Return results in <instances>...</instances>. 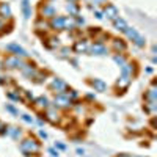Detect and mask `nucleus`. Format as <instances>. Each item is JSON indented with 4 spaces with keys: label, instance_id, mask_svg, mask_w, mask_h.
<instances>
[{
    "label": "nucleus",
    "instance_id": "f257e3e1",
    "mask_svg": "<svg viewBox=\"0 0 157 157\" xmlns=\"http://www.w3.org/2000/svg\"><path fill=\"white\" fill-rule=\"evenodd\" d=\"M39 149H41V145H39V141H36L35 138H25V140L21 141V151L24 152V155L36 154Z\"/></svg>",
    "mask_w": 157,
    "mask_h": 157
},
{
    "label": "nucleus",
    "instance_id": "f03ea898",
    "mask_svg": "<svg viewBox=\"0 0 157 157\" xmlns=\"http://www.w3.org/2000/svg\"><path fill=\"white\" fill-rule=\"evenodd\" d=\"M3 64H5V68H8V69H16V68H24V61L19 58V57H16V55H11V57H8V58H5V61H3Z\"/></svg>",
    "mask_w": 157,
    "mask_h": 157
},
{
    "label": "nucleus",
    "instance_id": "7ed1b4c3",
    "mask_svg": "<svg viewBox=\"0 0 157 157\" xmlns=\"http://www.w3.org/2000/svg\"><path fill=\"white\" fill-rule=\"evenodd\" d=\"M54 104H55V107L68 109V107H71V99H69L66 94H64V93H61V94H57V96H55Z\"/></svg>",
    "mask_w": 157,
    "mask_h": 157
},
{
    "label": "nucleus",
    "instance_id": "20e7f679",
    "mask_svg": "<svg viewBox=\"0 0 157 157\" xmlns=\"http://www.w3.org/2000/svg\"><path fill=\"white\" fill-rule=\"evenodd\" d=\"M50 88L54 91H58V94H61V93H64V90H66V83H64L61 78L54 77V78H52V82H50Z\"/></svg>",
    "mask_w": 157,
    "mask_h": 157
},
{
    "label": "nucleus",
    "instance_id": "39448f33",
    "mask_svg": "<svg viewBox=\"0 0 157 157\" xmlns=\"http://www.w3.org/2000/svg\"><path fill=\"white\" fill-rule=\"evenodd\" d=\"M49 27L54 29V30H64V16H55V17H52Z\"/></svg>",
    "mask_w": 157,
    "mask_h": 157
},
{
    "label": "nucleus",
    "instance_id": "423d86ee",
    "mask_svg": "<svg viewBox=\"0 0 157 157\" xmlns=\"http://www.w3.org/2000/svg\"><path fill=\"white\" fill-rule=\"evenodd\" d=\"M41 17L43 19L44 17H49V19L55 17V8H54V5H52V3H44V6H41Z\"/></svg>",
    "mask_w": 157,
    "mask_h": 157
},
{
    "label": "nucleus",
    "instance_id": "0eeeda50",
    "mask_svg": "<svg viewBox=\"0 0 157 157\" xmlns=\"http://www.w3.org/2000/svg\"><path fill=\"white\" fill-rule=\"evenodd\" d=\"M6 49H8L10 52H13V54H14L16 57H27V55H29L27 50H25L24 47H21L19 44H14V43H13V44H8Z\"/></svg>",
    "mask_w": 157,
    "mask_h": 157
},
{
    "label": "nucleus",
    "instance_id": "6e6552de",
    "mask_svg": "<svg viewBox=\"0 0 157 157\" xmlns=\"http://www.w3.org/2000/svg\"><path fill=\"white\" fill-rule=\"evenodd\" d=\"M104 14H105L109 19H116V17H120V11H118V8L115 5H107L105 8H104Z\"/></svg>",
    "mask_w": 157,
    "mask_h": 157
},
{
    "label": "nucleus",
    "instance_id": "1a4fd4ad",
    "mask_svg": "<svg viewBox=\"0 0 157 157\" xmlns=\"http://www.w3.org/2000/svg\"><path fill=\"white\" fill-rule=\"evenodd\" d=\"M88 49H90V43L86 41V39L75 41V44H74V50L77 52V54H85V52H88Z\"/></svg>",
    "mask_w": 157,
    "mask_h": 157
},
{
    "label": "nucleus",
    "instance_id": "9d476101",
    "mask_svg": "<svg viewBox=\"0 0 157 157\" xmlns=\"http://www.w3.org/2000/svg\"><path fill=\"white\" fill-rule=\"evenodd\" d=\"M90 85L94 88V91H101V93L107 90V83L104 82L102 78H91V80H90Z\"/></svg>",
    "mask_w": 157,
    "mask_h": 157
},
{
    "label": "nucleus",
    "instance_id": "9b49d317",
    "mask_svg": "<svg viewBox=\"0 0 157 157\" xmlns=\"http://www.w3.org/2000/svg\"><path fill=\"white\" fill-rule=\"evenodd\" d=\"M91 52V55H107V47L104 44H94L88 49Z\"/></svg>",
    "mask_w": 157,
    "mask_h": 157
},
{
    "label": "nucleus",
    "instance_id": "f8f14e48",
    "mask_svg": "<svg viewBox=\"0 0 157 157\" xmlns=\"http://www.w3.org/2000/svg\"><path fill=\"white\" fill-rule=\"evenodd\" d=\"M0 17L2 19H10L11 17V6L6 2L0 3Z\"/></svg>",
    "mask_w": 157,
    "mask_h": 157
},
{
    "label": "nucleus",
    "instance_id": "ddd939ff",
    "mask_svg": "<svg viewBox=\"0 0 157 157\" xmlns=\"http://www.w3.org/2000/svg\"><path fill=\"white\" fill-rule=\"evenodd\" d=\"M22 74H24L25 77H29V78H35V77H36V74H38V71H36L33 66H30V64H24V68H22Z\"/></svg>",
    "mask_w": 157,
    "mask_h": 157
},
{
    "label": "nucleus",
    "instance_id": "4468645a",
    "mask_svg": "<svg viewBox=\"0 0 157 157\" xmlns=\"http://www.w3.org/2000/svg\"><path fill=\"white\" fill-rule=\"evenodd\" d=\"M22 14L25 19H30L32 16V5H30V0H22Z\"/></svg>",
    "mask_w": 157,
    "mask_h": 157
},
{
    "label": "nucleus",
    "instance_id": "2eb2a0df",
    "mask_svg": "<svg viewBox=\"0 0 157 157\" xmlns=\"http://www.w3.org/2000/svg\"><path fill=\"white\" fill-rule=\"evenodd\" d=\"M46 118L52 123V124H55V123H58V112L57 110H54V109H47V112H46Z\"/></svg>",
    "mask_w": 157,
    "mask_h": 157
},
{
    "label": "nucleus",
    "instance_id": "dca6fc26",
    "mask_svg": "<svg viewBox=\"0 0 157 157\" xmlns=\"http://www.w3.org/2000/svg\"><path fill=\"white\" fill-rule=\"evenodd\" d=\"M113 27L116 30H120V32H124L126 27H127V22L123 17H116V19H113Z\"/></svg>",
    "mask_w": 157,
    "mask_h": 157
},
{
    "label": "nucleus",
    "instance_id": "f3484780",
    "mask_svg": "<svg viewBox=\"0 0 157 157\" xmlns=\"http://www.w3.org/2000/svg\"><path fill=\"white\" fill-rule=\"evenodd\" d=\"M126 43L123 41V39H113V50H116L118 54H121V52L126 50Z\"/></svg>",
    "mask_w": 157,
    "mask_h": 157
},
{
    "label": "nucleus",
    "instance_id": "a211bd4d",
    "mask_svg": "<svg viewBox=\"0 0 157 157\" xmlns=\"http://www.w3.org/2000/svg\"><path fill=\"white\" fill-rule=\"evenodd\" d=\"M129 83H130V75H123L121 74L120 80L116 82V86L118 88H126V86H129Z\"/></svg>",
    "mask_w": 157,
    "mask_h": 157
},
{
    "label": "nucleus",
    "instance_id": "6ab92c4d",
    "mask_svg": "<svg viewBox=\"0 0 157 157\" xmlns=\"http://www.w3.org/2000/svg\"><path fill=\"white\" fill-rule=\"evenodd\" d=\"M77 27V24L72 17H68V16H64V30H74Z\"/></svg>",
    "mask_w": 157,
    "mask_h": 157
},
{
    "label": "nucleus",
    "instance_id": "aec40b11",
    "mask_svg": "<svg viewBox=\"0 0 157 157\" xmlns=\"http://www.w3.org/2000/svg\"><path fill=\"white\" fill-rule=\"evenodd\" d=\"M35 104H36L39 109H49V101H47L44 96H39V98L35 101Z\"/></svg>",
    "mask_w": 157,
    "mask_h": 157
},
{
    "label": "nucleus",
    "instance_id": "412c9836",
    "mask_svg": "<svg viewBox=\"0 0 157 157\" xmlns=\"http://www.w3.org/2000/svg\"><path fill=\"white\" fill-rule=\"evenodd\" d=\"M6 134H8L10 137H13L14 140H17V138L21 137V134H22V132H21V129H19V127H10Z\"/></svg>",
    "mask_w": 157,
    "mask_h": 157
},
{
    "label": "nucleus",
    "instance_id": "4be33fe9",
    "mask_svg": "<svg viewBox=\"0 0 157 157\" xmlns=\"http://www.w3.org/2000/svg\"><path fill=\"white\" fill-rule=\"evenodd\" d=\"M66 10L69 11L71 16H77V14H78V6H77V3H69V2H68Z\"/></svg>",
    "mask_w": 157,
    "mask_h": 157
},
{
    "label": "nucleus",
    "instance_id": "5701e85b",
    "mask_svg": "<svg viewBox=\"0 0 157 157\" xmlns=\"http://www.w3.org/2000/svg\"><path fill=\"white\" fill-rule=\"evenodd\" d=\"M46 46H47L49 49H55V47L60 46V39L55 38V36H52V38H49V43H46Z\"/></svg>",
    "mask_w": 157,
    "mask_h": 157
},
{
    "label": "nucleus",
    "instance_id": "b1692460",
    "mask_svg": "<svg viewBox=\"0 0 157 157\" xmlns=\"http://www.w3.org/2000/svg\"><path fill=\"white\" fill-rule=\"evenodd\" d=\"M124 33L130 38V39H132V41H134V39L138 36V32L135 30V29H132V27H129V25H127V27H126V30H124Z\"/></svg>",
    "mask_w": 157,
    "mask_h": 157
},
{
    "label": "nucleus",
    "instance_id": "393cba45",
    "mask_svg": "<svg viewBox=\"0 0 157 157\" xmlns=\"http://www.w3.org/2000/svg\"><path fill=\"white\" fill-rule=\"evenodd\" d=\"M155 98H157L155 88H154V86H151V88L148 90V93L145 94V99H146V101H155Z\"/></svg>",
    "mask_w": 157,
    "mask_h": 157
},
{
    "label": "nucleus",
    "instance_id": "a878e982",
    "mask_svg": "<svg viewBox=\"0 0 157 157\" xmlns=\"http://www.w3.org/2000/svg\"><path fill=\"white\" fill-rule=\"evenodd\" d=\"M145 109L148 113H154L155 112V101H148V104H145Z\"/></svg>",
    "mask_w": 157,
    "mask_h": 157
},
{
    "label": "nucleus",
    "instance_id": "bb28decb",
    "mask_svg": "<svg viewBox=\"0 0 157 157\" xmlns=\"http://www.w3.org/2000/svg\"><path fill=\"white\" fill-rule=\"evenodd\" d=\"M145 43H146V41H145V38H143L141 35H138V36L134 39V44L138 46V47H145Z\"/></svg>",
    "mask_w": 157,
    "mask_h": 157
},
{
    "label": "nucleus",
    "instance_id": "cd10ccee",
    "mask_svg": "<svg viewBox=\"0 0 157 157\" xmlns=\"http://www.w3.org/2000/svg\"><path fill=\"white\" fill-rule=\"evenodd\" d=\"M113 60H115V63L120 64V66H123V64L126 63V58H124L123 55H115V57H113Z\"/></svg>",
    "mask_w": 157,
    "mask_h": 157
},
{
    "label": "nucleus",
    "instance_id": "c85d7f7f",
    "mask_svg": "<svg viewBox=\"0 0 157 157\" xmlns=\"http://www.w3.org/2000/svg\"><path fill=\"white\" fill-rule=\"evenodd\" d=\"M69 57H71V49L63 47L61 49V58H69Z\"/></svg>",
    "mask_w": 157,
    "mask_h": 157
},
{
    "label": "nucleus",
    "instance_id": "c756f323",
    "mask_svg": "<svg viewBox=\"0 0 157 157\" xmlns=\"http://www.w3.org/2000/svg\"><path fill=\"white\" fill-rule=\"evenodd\" d=\"M5 109H6L8 112H11L13 115H19V112H17V110H16L14 107H13V105H11V104H6V105H5Z\"/></svg>",
    "mask_w": 157,
    "mask_h": 157
},
{
    "label": "nucleus",
    "instance_id": "7c9ffc66",
    "mask_svg": "<svg viewBox=\"0 0 157 157\" xmlns=\"http://www.w3.org/2000/svg\"><path fill=\"white\" fill-rule=\"evenodd\" d=\"M47 27H49V25H47V24L43 25L41 21H38V22H36V29H38V30H47Z\"/></svg>",
    "mask_w": 157,
    "mask_h": 157
},
{
    "label": "nucleus",
    "instance_id": "2f4dec72",
    "mask_svg": "<svg viewBox=\"0 0 157 157\" xmlns=\"http://www.w3.org/2000/svg\"><path fill=\"white\" fill-rule=\"evenodd\" d=\"M49 154H50L52 157H58V155H60V152H58L57 148H50V149H49Z\"/></svg>",
    "mask_w": 157,
    "mask_h": 157
},
{
    "label": "nucleus",
    "instance_id": "473e14b6",
    "mask_svg": "<svg viewBox=\"0 0 157 157\" xmlns=\"http://www.w3.org/2000/svg\"><path fill=\"white\" fill-rule=\"evenodd\" d=\"M107 38H109V35H101V36H99V38L96 39V41H98L96 44H104V41H105Z\"/></svg>",
    "mask_w": 157,
    "mask_h": 157
},
{
    "label": "nucleus",
    "instance_id": "72a5a7b5",
    "mask_svg": "<svg viewBox=\"0 0 157 157\" xmlns=\"http://www.w3.org/2000/svg\"><path fill=\"white\" fill-rule=\"evenodd\" d=\"M22 120H24L25 123H33V118L29 116V115H22Z\"/></svg>",
    "mask_w": 157,
    "mask_h": 157
},
{
    "label": "nucleus",
    "instance_id": "f704fd0d",
    "mask_svg": "<svg viewBox=\"0 0 157 157\" xmlns=\"http://www.w3.org/2000/svg\"><path fill=\"white\" fill-rule=\"evenodd\" d=\"M8 98L13 99V101H19V99H21V98H19L17 94H14V93H8Z\"/></svg>",
    "mask_w": 157,
    "mask_h": 157
},
{
    "label": "nucleus",
    "instance_id": "c9c22d12",
    "mask_svg": "<svg viewBox=\"0 0 157 157\" xmlns=\"http://www.w3.org/2000/svg\"><path fill=\"white\" fill-rule=\"evenodd\" d=\"M55 148H57V149H61V151H63V149H66V146H64L63 143H55Z\"/></svg>",
    "mask_w": 157,
    "mask_h": 157
},
{
    "label": "nucleus",
    "instance_id": "e433bc0d",
    "mask_svg": "<svg viewBox=\"0 0 157 157\" xmlns=\"http://www.w3.org/2000/svg\"><path fill=\"white\" fill-rule=\"evenodd\" d=\"M3 29H5V22H3V21H0V35L5 33V30H3Z\"/></svg>",
    "mask_w": 157,
    "mask_h": 157
},
{
    "label": "nucleus",
    "instance_id": "4c0bfd02",
    "mask_svg": "<svg viewBox=\"0 0 157 157\" xmlns=\"http://www.w3.org/2000/svg\"><path fill=\"white\" fill-rule=\"evenodd\" d=\"M75 24H78V25H83L85 24V19L83 17H77V22Z\"/></svg>",
    "mask_w": 157,
    "mask_h": 157
},
{
    "label": "nucleus",
    "instance_id": "58836bf2",
    "mask_svg": "<svg viewBox=\"0 0 157 157\" xmlns=\"http://www.w3.org/2000/svg\"><path fill=\"white\" fill-rule=\"evenodd\" d=\"M39 137H41V138H47V134L44 132V130H39Z\"/></svg>",
    "mask_w": 157,
    "mask_h": 157
},
{
    "label": "nucleus",
    "instance_id": "ea45409f",
    "mask_svg": "<svg viewBox=\"0 0 157 157\" xmlns=\"http://www.w3.org/2000/svg\"><path fill=\"white\" fill-rule=\"evenodd\" d=\"M94 14H96V17H98V19H102V17H104L101 11H94Z\"/></svg>",
    "mask_w": 157,
    "mask_h": 157
},
{
    "label": "nucleus",
    "instance_id": "a19ab883",
    "mask_svg": "<svg viewBox=\"0 0 157 157\" xmlns=\"http://www.w3.org/2000/svg\"><path fill=\"white\" fill-rule=\"evenodd\" d=\"M25 96H27L29 99H33V94H30V93H29V91H25Z\"/></svg>",
    "mask_w": 157,
    "mask_h": 157
},
{
    "label": "nucleus",
    "instance_id": "79ce46f5",
    "mask_svg": "<svg viewBox=\"0 0 157 157\" xmlns=\"http://www.w3.org/2000/svg\"><path fill=\"white\" fill-rule=\"evenodd\" d=\"M77 154H78V155H83V149L78 148V149H77Z\"/></svg>",
    "mask_w": 157,
    "mask_h": 157
},
{
    "label": "nucleus",
    "instance_id": "37998d69",
    "mask_svg": "<svg viewBox=\"0 0 157 157\" xmlns=\"http://www.w3.org/2000/svg\"><path fill=\"white\" fill-rule=\"evenodd\" d=\"M68 2H69V3H77L78 0H68Z\"/></svg>",
    "mask_w": 157,
    "mask_h": 157
},
{
    "label": "nucleus",
    "instance_id": "c03bdc74",
    "mask_svg": "<svg viewBox=\"0 0 157 157\" xmlns=\"http://www.w3.org/2000/svg\"><path fill=\"white\" fill-rule=\"evenodd\" d=\"M94 2H96V3H98V2H104V0H94Z\"/></svg>",
    "mask_w": 157,
    "mask_h": 157
},
{
    "label": "nucleus",
    "instance_id": "a18cd8bd",
    "mask_svg": "<svg viewBox=\"0 0 157 157\" xmlns=\"http://www.w3.org/2000/svg\"><path fill=\"white\" fill-rule=\"evenodd\" d=\"M0 83H3V80H2V77H0Z\"/></svg>",
    "mask_w": 157,
    "mask_h": 157
},
{
    "label": "nucleus",
    "instance_id": "49530a36",
    "mask_svg": "<svg viewBox=\"0 0 157 157\" xmlns=\"http://www.w3.org/2000/svg\"><path fill=\"white\" fill-rule=\"evenodd\" d=\"M120 157H129V155H124V154H123V155H120Z\"/></svg>",
    "mask_w": 157,
    "mask_h": 157
},
{
    "label": "nucleus",
    "instance_id": "de8ad7c7",
    "mask_svg": "<svg viewBox=\"0 0 157 157\" xmlns=\"http://www.w3.org/2000/svg\"><path fill=\"white\" fill-rule=\"evenodd\" d=\"M2 126H3V124H2V121H0V127H2Z\"/></svg>",
    "mask_w": 157,
    "mask_h": 157
}]
</instances>
